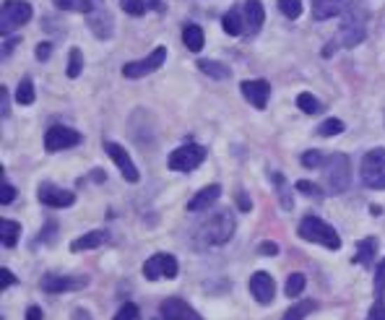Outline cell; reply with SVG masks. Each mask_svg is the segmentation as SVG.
<instances>
[{
	"instance_id": "1",
	"label": "cell",
	"mask_w": 385,
	"mask_h": 320,
	"mask_svg": "<svg viewBox=\"0 0 385 320\" xmlns=\"http://www.w3.org/2000/svg\"><path fill=\"white\" fill-rule=\"evenodd\" d=\"M232 235H234V216H232L230 209L216 211L214 216H209V219L198 227V239H201V245L206 247L224 245V242L232 239Z\"/></svg>"
},
{
	"instance_id": "2",
	"label": "cell",
	"mask_w": 385,
	"mask_h": 320,
	"mask_svg": "<svg viewBox=\"0 0 385 320\" xmlns=\"http://www.w3.org/2000/svg\"><path fill=\"white\" fill-rule=\"evenodd\" d=\"M300 237L307 239V242H318V245L328 247V250H339L341 247V237L339 232L330 227V224H326L323 219H318V216H304L302 221H300Z\"/></svg>"
},
{
	"instance_id": "3",
	"label": "cell",
	"mask_w": 385,
	"mask_h": 320,
	"mask_svg": "<svg viewBox=\"0 0 385 320\" xmlns=\"http://www.w3.org/2000/svg\"><path fill=\"white\" fill-rule=\"evenodd\" d=\"M367 13L362 8H357V3L344 13V24L339 32V42L344 47H357L359 42H365L367 34Z\"/></svg>"
},
{
	"instance_id": "4",
	"label": "cell",
	"mask_w": 385,
	"mask_h": 320,
	"mask_svg": "<svg viewBox=\"0 0 385 320\" xmlns=\"http://www.w3.org/2000/svg\"><path fill=\"white\" fill-rule=\"evenodd\" d=\"M362 183L372 190H385V148H372L367 151L359 167Z\"/></svg>"
},
{
	"instance_id": "5",
	"label": "cell",
	"mask_w": 385,
	"mask_h": 320,
	"mask_svg": "<svg viewBox=\"0 0 385 320\" xmlns=\"http://www.w3.org/2000/svg\"><path fill=\"white\" fill-rule=\"evenodd\" d=\"M326 180L330 193H344L351 185V162L346 154H330L326 159Z\"/></svg>"
},
{
	"instance_id": "6",
	"label": "cell",
	"mask_w": 385,
	"mask_h": 320,
	"mask_svg": "<svg viewBox=\"0 0 385 320\" xmlns=\"http://www.w3.org/2000/svg\"><path fill=\"white\" fill-rule=\"evenodd\" d=\"M203 162H206V148L198 146V144H185V146L174 148L172 154L167 156V167L172 172H192Z\"/></svg>"
},
{
	"instance_id": "7",
	"label": "cell",
	"mask_w": 385,
	"mask_h": 320,
	"mask_svg": "<svg viewBox=\"0 0 385 320\" xmlns=\"http://www.w3.org/2000/svg\"><path fill=\"white\" fill-rule=\"evenodd\" d=\"M31 13H34V8L27 0H3V8H0V29H3V34L24 27L31 19Z\"/></svg>"
},
{
	"instance_id": "8",
	"label": "cell",
	"mask_w": 385,
	"mask_h": 320,
	"mask_svg": "<svg viewBox=\"0 0 385 320\" xmlns=\"http://www.w3.org/2000/svg\"><path fill=\"white\" fill-rule=\"evenodd\" d=\"M180 271L177 265V258L169 256V253H156L144 263V276L148 281H156V279H174Z\"/></svg>"
},
{
	"instance_id": "9",
	"label": "cell",
	"mask_w": 385,
	"mask_h": 320,
	"mask_svg": "<svg viewBox=\"0 0 385 320\" xmlns=\"http://www.w3.org/2000/svg\"><path fill=\"white\" fill-rule=\"evenodd\" d=\"M81 144V133L74 128H68V125H52V128H47L45 133V148L50 154H55V151H65V148H74Z\"/></svg>"
},
{
	"instance_id": "10",
	"label": "cell",
	"mask_w": 385,
	"mask_h": 320,
	"mask_svg": "<svg viewBox=\"0 0 385 320\" xmlns=\"http://www.w3.org/2000/svg\"><path fill=\"white\" fill-rule=\"evenodd\" d=\"M167 60V47H156L151 55H146L144 60H133V63L122 65V76L125 78H144V76L154 74L156 68H162Z\"/></svg>"
},
{
	"instance_id": "11",
	"label": "cell",
	"mask_w": 385,
	"mask_h": 320,
	"mask_svg": "<svg viewBox=\"0 0 385 320\" xmlns=\"http://www.w3.org/2000/svg\"><path fill=\"white\" fill-rule=\"evenodd\" d=\"M37 198L50 209H68L76 203V193L65 190V188H57L55 183H42L37 190Z\"/></svg>"
},
{
	"instance_id": "12",
	"label": "cell",
	"mask_w": 385,
	"mask_h": 320,
	"mask_svg": "<svg viewBox=\"0 0 385 320\" xmlns=\"http://www.w3.org/2000/svg\"><path fill=\"white\" fill-rule=\"evenodd\" d=\"M242 97L255 107V110H266L268 97H271V83L266 78H255V81H242L239 83Z\"/></svg>"
},
{
	"instance_id": "13",
	"label": "cell",
	"mask_w": 385,
	"mask_h": 320,
	"mask_svg": "<svg viewBox=\"0 0 385 320\" xmlns=\"http://www.w3.org/2000/svg\"><path fill=\"white\" fill-rule=\"evenodd\" d=\"M104 151L110 154V159L118 165V169L122 172V177H125L128 183H138V169H136V165H133V159H130V154L125 151V148L120 146V144L107 141V144H104Z\"/></svg>"
},
{
	"instance_id": "14",
	"label": "cell",
	"mask_w": 385,
	"mask_h": 320,
	"mask_svg": "<svg viewBox=\"0 0 385 320\" xmlns=\"http://www.w3.org/2000/svg\"><path fill=\"white\" fill-rule=\"evenodd\" d=\"M86 276H57V274H47V276H42V289L45 292H52V294H57V292H71V289H83L86 286Z\"/></svg>"
},
{
	"instance_id": "15",
	"label": "cell",
	"mask_w": 385,
	"mask_h": 320,
	"mask_svg": "<svg viewBox=\"0 0 385 320\" xmlns=\"http://www.w3.org/2000/svg\"><path fill=\"white\" fill-rule=\"evenodd\" d=\"M250 292H253L255 302H260V305L274 302V294H276L274 276L266 274V271H255V274H253V279H250Z\"/></svg>"
},
{
	"instance_id": "16",
	"label": "cell",
	"mask_w": 385,
	"mask_h": 320,
	"mask_svg": "<svg viewBox=\"0 0 385 320\" xmlns=\"http://www.w3.org/2000/svg\"><path fill=\"white\" fill-rule=\"evenodd\" d=\"M351 6H354V0H312V13L318 21H328L344 16Z\"/></svg>"
},
{
	"instance_id": "17",
	"label": "cell",
	"mask_w": 385,
	"mask_h": 320,
	"mask_svg": "<svg viewBox=\"0 0 385 320\" xmlns=\"http://www.w3.org/2000/svg\"><path fill=\"white\" fill-rule=\"evenodd\" d=\"M159 312H162V320H203L201 315L188 305V302L177 300V297L162 302Z\"/></svg>"
},
{
	"instance_id": "18",
	"label": "cell",
	"mask_w": 385,
	"mask_h": 320,
	"mask_svg": "<svg viewBox=\"0 0 385 320\" xmlns=\"http://www.w3.org/2000/svg\"><path fill=\"white\" fill-rule=\"evenodd\" d=\"M242 11H245V37H253V34L260 32L263 21H266L263 3H260V0H245V3H242Z\"/></svg>"
},
{
	"instance_id": "19",
	"label": "cell",
	"mask_w": 385,
	"mask_h": 320,
	"mask_svg": "<svg viewBox=\"0 0 385 320\" xmlns=\"http://www.w3.org/2000/svg\"><path fill=\"white\" fill-rule=\"evenodd\" d=\"M86 24H89V29H92V32L99 39H110V34H112V16L104 8H102L99 3L94 6V11H89V13H86Z\"/></svg>"
},
{
	"instance_id": "20",
	"label": "cell",
	"mask_w": 385,
	"mask_h": 320,
	"mask_svg": "<svg viewBox=\"0 0 385 320\" xmlns=\"http://www.w3.org/2000/svg\"><path fill=\"white\" fill-rule=\"evenodd\" d=\"M221 198V188L219 185H206L203 190H198L195 195L190 198V203H188V211H192V214H198V211H209L214 209V203Z\"/></svg>"
},
{
	"instance_id": "21",
	"label": "cell",
	"mask_w": 385,
	"mask_h": 320,
	"mask_svg": "<svg viewBox=\"0 0 385 320\" xmlns=\"http://www.w3.org/2000/svg\"><path fill=\"white\" fill-rule=\"evenodd\" d=\"M221 27L230 37H242L245 34V11H242V6H234V8L227 11L224 19H221Z\"/></svg>"
},
{
	"instance_id": "22",
	"label": "cell",
	"mask_w": 385,
	"mask_h": 320,
	"mask_svg": "<svg viewBox=\"0 0 385 320\" xmlns=\"http://www.w3.org/2000/svg\"><path fill=\"white\" fill-rule=\"evenodd\" d=\"M110 239V232H104V229H97V232H86L81 235L78 239L71 242V250L74 253H86V250H94V247H102L104 242Z\"/></svg>"
},
{
	"instance_id": "23",
	"label": "cell",
	"mask_w": 385,
	"mask_h": 320,
	"mask_svg": "<svg viewBox=\"0 0 385 320\" xmlns=\"http://www.w3.org/2000/svg\"><path fill=\"white\" fill-rule=\"evenodd\" d=\"M19 235H21V224L13 219H0V242L3 247H13L19 242Z\"/></svg>"
},
{
	"instance_id": "24",
	"label": "cell",
	"mask_w": 385,
	"mask_h": 320,
	"mask_svg": "<svg viewBox=\"0 0 385 320\" xmlns=\"http://www.w3.org/2000/svg\"><path fill=\"white\" fill-rule=\"evenodd\" d=\"M183 42L185 47L190 50V53H201L203 45H206V37H203V29L195 27V24H190V27L183 29Z\"/></svg>"
},
{
	"instance_id": "25",
	"label": "cell",
	"mask_w": 385,
	"mask_h": 320,
	"mask_svg": "<svg viewBox=\"0 0 385 320\" xmlns=\"http://www.w3.org/2000/svg\"><path fill=\"white\" fill-rule=\"evenodd\" d=\"M375 253H377V237H367V239H359L357 242V256L354 260L362 265H370L375 260Z\"/></svg>"
},
{
	"instance_id": "26",
	"label": "cell",
	"mask_w": 385,
	"mask_h": 320,
	"mask_svg": "<svg viewBox=\"0 0 385 320\" xmlns=\"http://www.w3.org/2000/svg\"><path fill=\"white\" fill-rule=\"evenodd\" d=\"M271 180H274L276 193H279V198H281V209L292 211V188L286 183V177L281 172H271Z\"/></svg>"
},
{
	"instance_id": "27",
	"label": "cell",
	"mask_w": 385,
	"mask_h": 320,
	"mask_svg": "<svg viewBox=\"0 0 385 320\" xmlns=\"http://www.w3.org/2000/svg\"><path fill=\"white\" fill-rule=\"evenodd\" d=\"M318 310V302H312V300H300L294 307H289V310L284 312V318L281 320H304L310 312Z\"/></svg>"
},
{
	"instance_id": "28",
	"label": "cell",
	"mask_w": 385,
	"mask_h": 320,
	"mask_svg": "<svg viewBox=\"0 0 385 320\" xmlns=\"http://www.w3.org/2000/svg\"><path fill=\"white\" fill-rule=\"evenodd\" d=\"M198 68H201L206 76H211L216 81H224V78H230V68L221 63H214V60H198Z\"/></svg>"
},
{
	"instance_id": "29",
	"label": "cell",
	"mask_w": 385,
	"mask_h": 320,
	"mask_svg": "<svg viewBox=\"0 0 385 320\" xmlns=\"http://www.w3.org/2000/svg\"><path fill=\"white\" fill-rule=\"evenodd\" d=\"M83 71V55L78 47H74L71 53H68V65H65V74H68V78H78Z\"/></svg>"
},
{
	"instance_id": "30",
	"label": "cell",
	"mask_w": 385,
	"mask_h": 320,
	"mask_svg": "<svg viewBox=\"0 0 385 320\" xmlns=\"http://www.w3.org/2000/svg\"><path fill=\"white\" fill-rule=\"evenodd\" d=\"M297 107L304 112V115H318V112L323 110V104L315 97H312L310 92H302V94H297Z\"/></svg>"
},
{
	"instance_id": "31",
	"label": "cell",
	"mask_w": 385,
	"mask_h": 320,
	"mask_svg": "<svg viewBox=\"0 0 385 320\" xmlns=\"http://www.w3.org/2000/svg\"><path fill=\"white\" fill-rule=\"evenodd\" d=\"M52 3H55L60 11H83V13L94 11V6H97L92 0H52Z\"/></svg>"
},
{
	"instance_id": "32",
	"label": "cell",
	"mask_w": 385,
	"mask_h": 320,
	"mask_svg": "<svg viewBox=\"0 0 385 320\" xmlns=\"http://www.w3.org/2000/svg\"><path fill=\"white\" fill-rule=\"evenodd\" d=\"M279 11L286 19H300L302 16V0H279Z\"/></svg>"
},
{
	"instance_id": "33",
	"label": "cell",
	"mask_w": 385,
	"mask_h": 320,
	"mask_svg": "<svg viewBox=\"0 0 385 320\" xmlns=\"http://www.w3.org/2000/svg\"><path fill=\"white\" fill-rule=\"evenodd\" d=\"M318 133L326 138L330 136H339V133H344V123H341L339 118H328V120H323L321 123V128H318Z\"/></svg>"
},
{
	"instance_id": "34",
	"label": "cell",
	"mask_w": 385,
	"mask_h": 320,
	"mask_svg": "<svg viewBox=\"0 0 385 320\" xmlns=\"http://www.w3.org/2000/svg\"><path fill=\"white\" fill-rule=\"evenodd\" d=\"M16 102H19V104H31V102H34V83L29 81V78H24V81L19 83V89H16Z\"/></svg>"
},
{
	"instance_id": "35",
	"label": "cell",
	"mask_w": 385,
	"mask_h": 320,
	"mask_svg": "<svg viewBox=\"0 0 385 320\" xmlns=\"http://www.w3.org/2000/svg\"><path fill=\"white\" fill-rule=\"evenodd\" d=\"M304 274H292L286 279V297H297V294H302L304 289Z\"/></svg>"
},
{
	"instance_id": "36",
	"label": "cell",
	"mask_w": 385,
	"mask_h": 320,
	"mask_svg": "<svg viewBox=\"0 0 385 320\" xmlns=\"http://www.w3.org/2000/svg\"><path fill=\"white\" fill-rule=\"evenodd\" d=\"M294 190H300L302 195H307V198H318V201L323 198V190L315 183H310V180H297Z\"/></svg>"
},
{
	"instance_id": "37",
	"label": "cell",
	"mask_w": 385,
	"mask_h": 320,
	"mask_svg": "<svg viewBox=\"0 0 385 320\" xmlns=\"http://www.w3.org/2000/svg\"><path fill=\"white\" fill-rule=\"evenodd\" d=\"M120 6L130 16H144L146 13V0H120Z\"/></svg>"
},
{
	"instance_id": "38",
	"label": "cell",
	"mask_w": 385,
	"mask_h": 320,
	"mask_svg": "<svg viewBox=\"0 0 385 320\" xmlns=\"http://www.w3.org/2000/svg\"><path fill=\"white\" fill-rule=\"evenodd\" d=\"M115 320H138V307L133 305V302L122 305V307H120V312L115 315Z\"/></svg>"
},
{
	"instance_id": "39",
	"label": "cell",
	"mask_w": 385,
	"mask_h": 320,
	"mask_svg": "<svg viewBox=\"0 0 385 320\" xmlns=\"http://www.w3.org/2000/svg\"><path fill=\"white\" fill-rule=\"evenodd\" d=\"M13 201H16V188L8 183H3L0 185V203L8 206V203H13Z\"/></svg>"
},
{
	"instance_id": "40",
	"label": "cell",
	"mask_w": 385,
	"mask_h": 320,
	"mask_svg": "<svg viewBox=\"0 0 385 320\" xmlns=\"http://www.w3.org/2000/svg\"><path fill=\"white\" fill-rule=\"evenodd\" d=\"M383 292H385V258L380 260V265H377L375 271V294L380 297Z\"/></svg>"
},
{
	"instance_id": "41",
	"label": "cell",
	"mask_w": 385,
	"mask_h": 320,
	"mask_svg": "<svg viewBox=\"0 0 385 320\" xmlns=\"http://www.w3.org/2000/svg\"><path fill=\"white\" fill-rule=\"evenodd\" d=\"M302 165L307 167V169H312V167L323 165V156H321V151H304V154H302Z\"/></svg>"
},
{
	"instance_id": "42",
	"label": "cell",
	"mask_w": 385,
	"mask_h": 320,
	"mask_svg": "<svg viewBox=\"0 0 385 320\" xmlns=\"http://www.w3.org/2000/svg\"><path fill=\"white\" fill-rule=\"evenodd\" d=\"M367 320H385V302L383 300H377L375 305H372V310H370Z\"/></svg>"
},
{
	"instance_id": "43",
	"label": "cell",
	"mask_w": 385,
	"mask_h": 320,
	"mask_svg": "<svg viewBox=\"0 0 385 320\" xmlns=\"http://www.w3.org/2000/svg\"><path fill=\"white\" fill-rule=\"evenodd\" d=\"M13 284H16V276L10 274L8 268H0V289H8Z\"/></svg>"
},
{
	"instance_id": "44",
	"label": "cell",
	"mask_w": 385,
	"mask_h": 320,
	"mask_svg": "<svg viewBox=\"0 0 385 320\" xmlns=\"http://www.w3.org/2000/svg\"><path fill=\"white\" fill-rule=\"evenodd\" d=\"M258 253H260V256H279V245H276V242H260V245H258Z\"/></svg>"
},
{
	"instance_id": "45",
	"label": "cell",
	"mask_w": 385,
	"mask_h": 320,
	"mask_svg": "<svg viewBox=\"0 0 385 320\" xmlns=\"http://www.w3.org/2000/svg\"><path fill=\"white\" fill-rule=\"evenodd\" d=\"M50 55H52V45H50V42H39V45H37V60H42V63H45Z\"/></svg>"
},
{
	"instance_id": "46",
	"label": "cell",
	"mask_w": 385,
	"mask_h": 320,
	"mask_svg": "<svg viewBox=\"0 0 385 320\" xmlns=\"http://www.w3.org/2000/svg\"><path fill=\"white\" fill-rule=\"evenodd\" d=\"M0 115L3 118L8 115V92H6V86H0Z\"/></svg>"
},
{
	"instance_id": "47",
	"label": "cell",
	"mask_w": 385,
	"mask_h": 320,
	"mask_svg": "<svg viewBox=\"0 0 385 320\" xmlns=\"http://www.w3.org/2000/svg\"><path fill=\"white\" fill-rule=\"evenodd\" d=\"M27 320H42V307L31 305V307L27 310Z\"/></svg>"
},
{
	"instance_id": "48",
	"label": "cell",
	"mask_w": 385,
	"mask_h": 320,
	"mask_svg": "<svg viewBox=\"0 0 385 320\" xmlns=\"http://www.w3.org/2000/svg\"><path fill=\"white\" fill-rule=\"evenodd\" d=\"M237 201H239V209H242V211H250V201H248V195H245V190L237 193Z\"/></svg>"
},
{
	"instance_id": "49",
	"label": "cell",
	"mask_w": 385,
	"mask_h": 320,
	"mask_svg": "<svg viewBox=\"0 0 385 320\" xmlns=\"http://www.w3.org/2000/svg\"><path fill=\"white\" fill-rule=\"evenodd\" d=\"M19 45V39L13 37V39H8V42H3V55H10L13 53V47Z\"/></svg>"
},
{
	"instance_id": "50",
	"label": "cell",
	"mask_w": 385,
	"mask_h": 320,
	"mask_svg": "<svg viewBox=\"0 0 385 320\" xmlns=\"http://www.w3.org/2000/svg\"><path fill=\"white\" fill-rule=\"evenodd\" d=\"M146 8H162V0H146Z\"/></svg>"
},
{
	"instance_id": "51",
	"label": "cell",
	"mask_w": 385,
	"mask_h": 320,
	"mask_svg": "<svg viewBox=\"0 0 385 320\" xmlns=\"http://www.w3.org/2000/svg\"><path fill=\"white\" fill-rule=\"evenodd\" d=\"M370 214H372V216H380L383 209H380V206H370Z\"/></svg>"
},
{
	"instance_id": "52",
	"label": "cell",
	"mask_w": 385,
	"mask_h": 320,
	"mask_svg": "<svg viewBox=\"0 0 385 320\" xmlns=\"http://www.w3.org/2000/svg\"><path fill=\"white\" fill-rule=\"evenodd\" d=\"M94 180H97V183H102V180H104V172H99V169H97V172H94Z\"/></svg>"
},
{
	"instance_id": "53",
	"label": "cell",
	"mask_w": 385,
	"mask_h": 320,
	"mask_svg": "<svg viewBox=\"0 0 385 320\" xmlns=\"http://www.w3.org/2000/svg\"><path fill=\"white\" fill-rule=\"evenodd\" d=\"M92 3H99V0H92Z\"/></svg>"
}]
</instances>
